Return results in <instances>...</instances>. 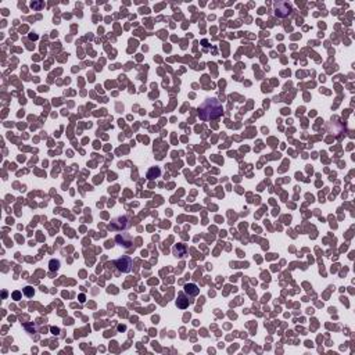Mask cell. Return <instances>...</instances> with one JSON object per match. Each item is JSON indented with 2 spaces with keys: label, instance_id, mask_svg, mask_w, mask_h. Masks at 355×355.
Segmentation results:
<instances>
[{
  "label": "cell",
  "instance_id": "6da1fadb",
  "mask_svg": "<svg viewBox=\"0 0 355 355\" xmlns=\"http://www.w3.org/2000/svg\"><path fill=\"white\" fill-rule=\"evenodd\" d=\"M223 114L222 103L217 97H210L205 99L199 107V115L203 121H211L217 119Z\"/></svg>",
  "mask_w": 355,
  "mask_h": 355
},
{
  "label": "cell",
  "instance_id": "7a4b0ae2",
  "mask_svg": "<svg viewBox=\"0 0 355 355\" xmlns=\"http://www.w3.org/2000/svg\"><path fill=\"white\" fill-rule=\"evenodd\" d=\"M129 228V221L126 217H118L108 225L110 230H125Z\"/></svg>",
  "mask_w": 355,
  "mask_h": 355
},
{
  "label": "cell",
  "instance_id": "3957f363",
  "mask_svg": "<svg viewBox=\"0 0 355 355\" xmlns=\"http://www.w3.org/2000/svg\"><path fill=\"white\" fill-rule=\"evenodd\" d=\"M115 266L118 268L119 272L128 273V272H130V269H132V259H130L129 257H121V258H118L117 261H115Z\"/></svg>",
  "mask_w": 355,
  "mask_h": 355
},
{
  "label": "cell",
  "instance_id": "277c9868",
  "mask_svg": "<svg viewBox=\"0 0 355 355\" xmlns=\"http://www.w3.org/2000/svg\"><path fill=\"white\" fill-rule=\"evenodd\" d=\"M291 13V6L289 3H277L276 9H275V14L277 17H286L287 14Z\"/></svg>",
  "mask_w": 355,
  "mask_h": 355
},
{
  "label": "cell",
  "instance_id": "5b68a950",
  "mask_svg": "<svg viewBox=\"0 0 355 355\" xmlns=\"http://www.w3.org/2000/svg\"><path fill=\"white\" fill-rule=\"evenodd\" d=\"M189 304H190V301H189V297H186V293H185V291L179 293L178 300H176V307L185 309V308L189 307Z\"/></svg>",
  "mask_w": 355,
  "mask_h": 355
},
{
  "label": "cell",
  "instance_id": "8992f818",
  "mask_svg": "<svg viewBox=\"0 0 355 355\" xmlns=\"http://www.w3.org/2000/svg\"><path fill=\"white\" fill-rule=\"evenodd\" d=\"M185 293H186L189 297H196V295H199L200 293V289L194 284V283H187V284H185Z\"/></svg>",
  "mask_w": 355,
  "mask_h": 355
},
{
  "label": "cell",
  "instance_id": "52a82bcc",
  "mask_svg": "<svg viewBox=\"0 0 355 355\" xmlns=\"http://www.w3.org/2000/svg\"><path fill=\"white\" fill-rule=\"evenodd\" d=\"M58 268H60V261H58V259H51V261L49 262V269H50L51 272L58 271Z\"/></svg>",
  "mask_w": 355,
  "mask_h": 355
},
{
  "label": "cell",
  "instance_id": "ba28073f",
  "mask_svg": "<svg viewBox=\"0 0 355 355\" xmlns=\"http://www.w3.org/2000/svg\"><path fill=\"white\" fill-rule=\"evenodd\" d=\"M115 240H117L118 243H121V246H122V243H125V247H130V246H132V241H130V239H128V240H126V239H125V236H123V235H122V236H121V235H118Z\"/></svg>",
  "mask_w": 355,
  "mask_h": 355
},
{
  "label": "cell",
  "instance_id": "9c48e42d",
  "mask_svg": "<svg viewBox=\"0 0 355 355\" xmlns=\"http://www.w3.org/2000/svg\"><path fill=\"white\" fill-rule=\"evenodd\" d=\"M159 174H161L159 168H151L150 171L147 172V178H148V179H154V178L159 176Z\"/></svg>",
  "mask_w": 355,
  "mask_h": 355
},
{
  "label": "cell",
  "instance_id": "30bf717a",
  "mask_svg": "<svg viewBox=\"0 0 355 355\" xmlns=\"http://www.w3.org/2000/svg\"><path fill=\"white\" fill-rule=\"evenodd\" d=\"M24 293H25V295H27V297H32L33 293H35V291H33V289H32L31 286H27V287L24 289Z\"/></svg>",
  "mask_w": 355,
  "mask_h": 355
},
{
  "label": "cell",
  "instance_id": "8fae6325",
  "mask_svg": "<svg viewBox=\"0 0 355 355\" xmlns=\"http://www.w3.org/2000/svg\"><path fill=\"white\" fill-rule=\"evenodd\" d=\"M20 297H21V293H18V291L13 293V298H14V300H20Z\"/></svg>",
  "mask_w": 355,
  "mask_h": 355
},
{
  "label": "cell",
  "instance_id": "7c38bea8",
  "mask_svg": "<svg viewBox=\"0 0 355 355\" xmlns=\"http://www.w3.org/2000/svg\"><path fill=\"white\" fill-rule=\"evenodd\" d=\"M50 330H51V333H53V334H58V333H60V329H58V328H51Z\"/></svg>",
  "mask_w": 355,
  "mask_h": 355
},
{
  "label": "cell",
  "instance_id": "4fadbf2b",
  "mask_svg": "<svg viewBox=\"0 0 355 355\" xmlns=\"http://www.w3.org/2000/svg\"><path fill=\"white\" fill-rule=\"evenodd\" d=\"M43 6V3H39V4H35V3H31V7L32 9H35V7H42Z\"/></svg>",
  "mask_w": 355,
  "mask_h": 355
},
{
  "label": "cell",
  "instance_id": "5bb4252c",
  "mask_svg": "<svg viewBox=\"0 0 355 355\" xmlns=\"http://www.w3.org/2000/svg\"><path fill=\"white\" fill-rule=\"evenodd\" d=\"M79 300H81V302H83V301H85V295H83V294H82V295H81V297H79Z\"/></svg>",
  "mask_w": 355,
  "mask_h": 355
}]
</instances>
